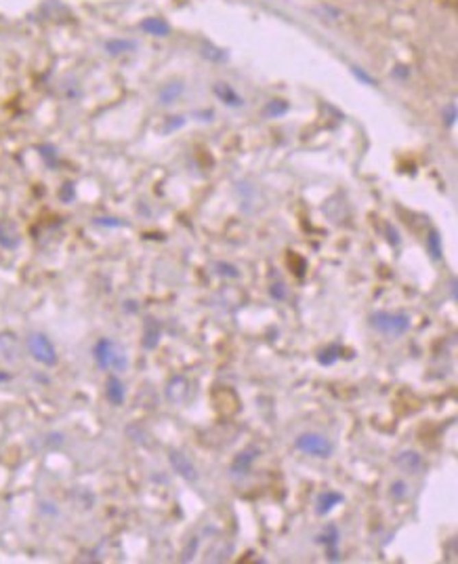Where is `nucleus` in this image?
I'll return each mask as SVG.
<instances>
[{
	"instance_id": "nucleus-2",
	"label": "nucleus",
	"mask_w": 458,
	"mask_h": 564,
	"mask_svg": "<svg viewBox=\"0 0 458 564\" xmlns=\"http://www.w3.org/2000/svg\"><path fill=\"white\" fill-rule=\"evenodd\" d=\"M294 449L305 453V455H311V457H317V459H328L335 451L333 442L317 434V432H303L294 438Z\"/></svg>"
},
{
	"instance_id": "nucleus-8",
	"label": "nucleus",
	"mask_w": 458,
	"mask_h": 564,
	"mask_svg": "<svg viewBox=\"0 0 458 564\" xmlns=\"http://www.w3.org/2000/svg\"><path fill=\"white\" fill-rule=\"evenodd\" d=\"M258 457V449L256 447H248V449H244L242 453H238L236 455V459L232 461V474H238V476H246L250 470H252V463H254V459Z\"/></svg>"
},
{
	"instance_id": "nucleus-16",
	"label": "nucleus",
	"mask_w": 458,
	"mask_h": 564,
	"mask_svg": "<svg viewBox=\"0 0 458 564\" xmlns=\"http://www.w3.org/2000/svg\"><path fill=\"white\" fill-rule=\"evenodd\" d=\"M141 27H143L145 32H149V34H154V36H165V34H169V25H167L165 21H160V19H147V21L141 23Z\"/></svg>"
},
{
	"instance_id": "nucleus-19",
	"label": "nucleus",
	"mask_w": 458,
	"mask_h": 564,
	"mask_svg": "<svg viewBox=\"0 0 458 564\" xmlns=\"http://www.w3.org/2000/svg\"><path fill=\"white\" fill-rule=\"evenodd\" d=\"M286 286H284V282H274L272 286H269V295L274 297L276 302H284L286 300Z\"/></svg>"
},
{
	"instance_id": "nucleus-11",
	"label": "nucleus",
	"mask_w": 458,
	"mask_h": 564,
	"mask_svg": "<svg viewBox=\"0 0 458 564\" xmlns=\"http://www.w3.org/2000/svg\"><path fill=\"white\" fill-rule=\"evenodd\" d=\"M106 396L108 401L114 405V407H120L124 403V385L118 377H108V383H106Z\"/></svg>"
},
{
	"instance_id": "nucleus-13",
	"label": "nucleus",
	"mask_w": 458,
	"mask_h": 564,
	"mask_svg": "<svg viewBox=\"0 0 458 564\" xmlns=\"http://www.w3.org/2000/svg\"><path fill=\"white\" fill-rule=\"evenodd\" d=\"M341 354H343V346L333 343V346H328L317 354V362L322 364V367H330V364H335L341 358Z\"/></svg>"
},
{
	"instance_id": "nucleus-18",
	"label": "nucleus",
	"mask_w": 458,
	"mask_h": 564,
	"mask_svg": "<svg viewBox=\"0 0 458 564\" xmlns=\"http://www.w3.org/2000/svg\"><path fill=\"white\" fill-rule=\"evenodd\" d=\"M217 272L221 274V276H227V278H240V272H238V268L236 265H232V263H223V261H219L217 265Z\"/></svg>"
},
{
	"instance_id": "nucleus-24",
	"label": "nucleus",
	"mask_w": 458,
	"mask_h": 564,
	"mask_svg": "<svg viewBox=\"0 0 458 564\" xmlns=\"http://www.w3.org/2000/svg\"><path fill=\"white\" fill-rule=\"evenodd\" d=\"M61 198L63 201H72L74 198V185L72 183H65V188L61 190Z\"/></svg>"
},
{
	"instance_id": "nucleus-12",
	"label": "nucleus",
	"mask_w": 458,
	"mask_h": 564,
	"mask_svg": "<svg viewBox=\"0 0 458 564\" xmlns=\"http://www.w3.org/2000/svg\"><path fill=\"white\" fill-rule=\"evenodd\" d=\"M215 93H217V97L221 99L223 104L232 106V108H240V106L244 104V99H242L232 87H227V84H217V87H215Z\"/></svg>"
},
{
	"instance_id": "nucleus-7",
	"label": "nucleus",
	"mask_w": 458,
	"mask_h": 564,
	"mask_svg": "<svg viewBox=\"0 0 458 564\" xmlns=\"http://www.w3.org/2000/svg\"><path fill=\"white\" fill-rule=\"evenodd\" d=\"M345 501V497L343 493H337V490H324L317 495V499H315V514L317 516H326V514H330L337 506H341Z\"/></svg>"
},
{
	"instance_id": "nucleus-4",
	"label": "nucleus",
	"mask_w": 458,
	"mask_h": 564,
	"mask_svg": "<svg viewBox=\"0 0 458 564\" xmlns=\"http://www.w3.org/2000/svg\"><path fill=\"white\" fill-rule=\"evenodd\" d=\"M27 348H29V354L34 356V360H38L45 367H53L57 364V352L51 343V339L43 333H34L29 339H27Z\"/></svg>"
},
{
	"instance_id": "nucleus-23",
	"label": "nucleus",
	"mask_w": 458,
	"mask_h": 564,
	"mask_svg": "<svg viewBox=\"0 0 458 564\" xmlns=\"http://www.w3.org/2000/svg\"><path fill=\"white\" fill-rule=\"evenodd\" d=\"M183 118L181 116H171V120H169V124L165 126V133H171L173 128H179V126H183Z\"/></svg>"
},
{
	"instance_id": "nucleus-17",
	"label": "nucleus",
	"mask_w": 458,
	"mask_h": 564,
	"mask_svg": "<svg viewBox=\"0 0 458 564\" xmlns=\"http://www.w3.org/2000/svg\"><path fill=\"white\" fill-rule=\"evenodd\" d=\"M179 95H181V84H171V87L160 91V102L162 104H171V102H175Z\"/></svg>"
},
{
	"instance_id": "nucleus-10",
	"label": "nucleus",
	"mask_w": 458,
	"mask_h": 564,
	"mask_svg": "<svg viewBox=\"0 0 458 564\" xmlns=\"http://www.w3.org/2000/svg\"><path fill=\"white\" fill-rule=\"evenodd\" d=\"M160 335H162V328H160L158 320H154V318H145V322H143V339H141L143 348H145V350H154V348H158V343H160Z\"/></svg>"
},
{
	"instance_id": "nucleus-9",
	"label": "nucleus",
	"mask_w": 458,
	"mask_h": 564,
	"mask_svg": "<svg viewBox=\"0 0 458 564\" xmlns=\"http://www.w3.org/2000/svg\"><path fill=\"white\" fill-rule=\"evenodd\" d=\"M396 466L402 468L404 472L410 474H418L422 470V459L416 451H404L396 457Z\"/></svg>"
},
{
	"instance_id": "nucleus-26",
	"label": "nucleus",
	"mask_w": 458,
	"mask_h": 564,
	"mask_svg": "<svg viewBox=\"0 0 458 564\" xmlns=\"http://www.w3.org/2000/svg\"><path fill=\"white\" fill-rule=\"evenodd\" d=\"M97 223H104V225H122V221H112V219H99Z\"/></svg>"
},
{
	"instance_id": "nucleus-25",
	"label": "nucleus",
	"mask_w": 458,
	"mask_h": 564,
	"mask_svg": "<svg viewBox=\"0 0 458 564\" xmlns=\"http://www.w3.org/2000/svg\"><path fill=\"white\" fill-rule=\"evenodd\" d=\"M454 120H456V110H454V106H450V108H448V112H446V124H448V126H452V124H454Z\"/></svg>"
},
{
	"instance_id": "nucleus-3",
	"label": "nucleus",
	"mask_w": 458,
	"mask_h": 564,
	"mask_svg": "<svg viewBox=\"0 0 458 564\" xmlns=\"http://www.w3.org/2000/svg\"><path fill=\"white\" fill-rule=\"evenodd\" d=\"M95 360L101 369H124L126 367V356L110 341V339H99L95 346Z\"/></svg>"
},
{
	"instance_id": "nucleus-14",
	"label": "nucleus",
	"mask_w": 458,
	"mask_h": 564,
	"mask_svg": "<svg viewBox=\"0 0 458 564\" xmlns=\"http://www.w3.org/2000/svg\"><path fill=\"white\" fill-rule=\"evenodd\" d=\"M427 253L433 261H439L444 257V247H442V236L437 234L435 229L429 232V236H427Z\"/></svg>"
},
{
	"instance_id": "nucleus-6",
	"label": "nucleus",
	"mask_w": 458,
	"mask_h": 564,
	"mask_svg": "<svg viewBox=\"0 0 458 564\" xmlns=\"http://www.w3.org/2000/svg\"><path fill=\"white\" fill-rule=\"evenodd\" d=\"M317 541L322 545H326V554L333 562L339 560V541H341V533H339V526L337 524H328L324 528V533L317 537Z\"/></svg>"
},
{
	"instance_id": "nucleus-5",
	"label": "nucleus",
	"mask_w": 458,
	"mask_h": 564,
	"mask_svg": "<svg viewBox=\"0 0 458 564\" xmlns=\"http://www.w3.org/2000/svg\"><path fill=\"white\" fill-rule=\"evenodd\" d=\"M169 461H171L173 470H175L183 480H187V482H195V480H198V470H195V466L191 463V459H187L183 453L171 451Z\"/></svg>"
},
{
	"instance_id": "nucleus-27",
	"label": "nucleus",
	"mask_w": 458,
	"mask_h": 564,
	"mask_svg": "<svg viewBox=\"0 0 458 564\" xmlns=\"http://www.w3.org/2000/svg\"><path fill=\"white\" fill-rule=\"evenodd\" d=\"M5 379H9V375H5V373H3V375H0V381H5Z\"/></svg>"
},
{
	"instance_id": "nucleus-15",
	"label": "nucleus",
	"mask_w": 458,
	"mask_h": 564,
	"mask_svg": "<svg viewBox=\"0 0 458 564\" xmlns=\"http://www.w3.org/2000/svg\"><path fill=\"white\" fill-rule=\"evenodd\" d=\"M290 110V106L286 102H282V99H274V102H269L263 110V116L265 118H280L284 116L286 112Z\"/></svg>"
},
{
	"instance_id": "nucleus-22",
	"label": "nucleus",
	"mask_w": 458,
	"mask_h": 564,
	"mask_svg": "<svg viewBox=\"0 0 458 564\" xmlns=\"http://www.w3.org/2000/svg\"><path fill=\"white\" fill-rule=\"evenodd\" d=\"M198 543H200V541L193 537V541H191V543H189V545L185 548V552H183V562H189V560L193 558L195 550H198Z\"/></svg>"
},
{
	"instance_id": "nucleus-1",
	"label": "nucleus",
	"mask_w": 458,
	"mask_h": 564,
	"mask_svg": "<svg viewBox=\"0 0 458 564\" xmlns=\"http://www.w3.org/2000/svg\"><path fill=\"white\" fill-rule=\"evenodd\" d=\"M368 324L387 337H402L412 326L410 316L404 312H374L370 314Z\"/></svg>"
},
{
	"instance_id": "nucleus-20",
	"label": "nucleus",
	"mask_w": 458,
	"mask_h": 564,
	"mask_svg": "<svg viewBox=\"0 0 458 564\" xmlns=\"http://www.w3.org/2000/svg\"><path fill=\"white\" fill-rule=\"evenodd\" d=\"M406 482L404 480H396L394 484H391V497L394 499H402V497H406Z\"/></svg>"
},
{
	"instance_id": "nucleus-21",
	"label": "nucleus",
	"mask_w": 458,
	"mask_h": 564,
	"mask_svg": "<svg viewBox=\"0 0 458 564\" xmlns=\"http://www.w3.org/2000/svg\"><path fill=\"white\" fill-rule=\"evenodd\" d=\"M135 45L133 43H124V41H114V43H108V51L110 53H122L126 49H133Z\"/></svg>"
}]
</instances>
